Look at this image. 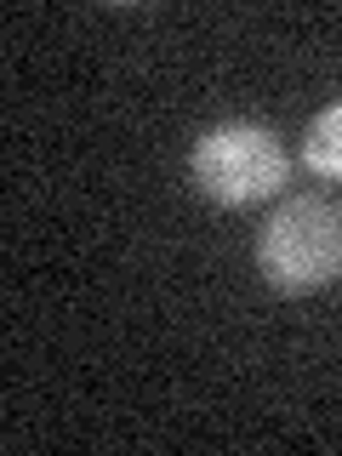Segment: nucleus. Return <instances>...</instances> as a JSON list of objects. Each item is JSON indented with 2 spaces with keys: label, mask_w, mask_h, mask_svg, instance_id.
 <instances>
[{
  "label": "nucleus",
  "mask_w": 342,
  "mask_h": 456,
  "mask_svg": "<svg viewBox=\"0 0 342 456\" xmlns=\"http://www.w3.org/2000/svg\"><path fill=\"white\" fill-rule=\"evenodd\" d=\"M256 274L280 297L325 291L342 274V206L331 194H291L256 228Z\"/></svg>",
  "instance_id": "f257e3e1"
},
{
  "label": "nucleus",
  "mask_w": 342,
  "mask_h": 456,
  "mask_svg": "<svg viewBox=\"0 0 342 456\" xmlns=\"http://www.w3.org/2000/svg\"><path fill=\"white\" fill-rule=\"evenodd\" d=\"M189 177L211 206H263L291 183V149L274 126L256 120H223L211 132H200L189 154Z\"/></svg>",
  "instance_id": "f03ea898"
},
{
  "label": "nucleus",
  "mask_w": 342,
  "mask_h": 456,
  "mask_svg": "<svg viewBox=\"0 0 342 456\" xmlns=\"http://www.w3.org/2000/svg\"><path fill=\"white\" fill-rule=\"evenodd\" d=\"M303 166L325 183H342V103L320 109L303 132Z\"/></svg>",
  "instance_id": "7ed1b4c3"
}]
</instances>
